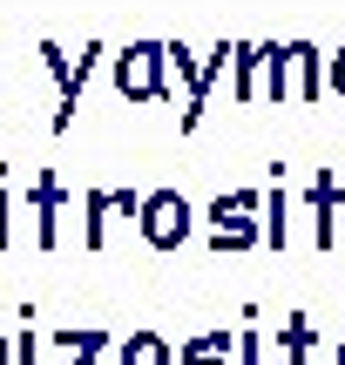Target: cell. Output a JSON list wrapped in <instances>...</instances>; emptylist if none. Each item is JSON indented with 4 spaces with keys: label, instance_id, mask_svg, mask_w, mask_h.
<instances>
[{
    "label": "cell",
    "instance_id": "2e32d148",
    "mask_svg": "<svg viewBox=\"0 0 345 365\" xmlns=\"http://www.w3.org/2000/svg\"><path fill=\"white\" fill-rule=\"evenodd\" d=\"M197 61H203L197 48H183V41H163V75H170V88H176V81L190 88V75H197Z\"/></svg>",
    "mask_w": 345,
    "mask_h": 365
},
{
    "label": "cell",
    "instance_id": "277c9868",
    "mask_svg": "<svg viewBox=\"0 0 345 365\" xmlns=\"http://www.w3.org/2000/svg\"><path fill=\"white\" fill-rule=\"evenodd\" d=\"M143 190H81V250H108L115 223H135Z\"/></svg>",
    "mask_w": 345,
    "mask_h": 365
},
{
    "label": "cell",
    "instance_id": "5bb4252c",
    "mask_svg": "<svg viewBox=\"0 0 345 365\" xmlns=\"http://www.w3.org/2000/svg\"><path fill=\"white\" fill-rule=\"evenodd\" d=\"M292 244V196H284V182H271L264 190V250H284Z\"/></svg>",
    "mask_w": 345,
    "mask_h": 365
},
{
    "label": "cell",
    "instance_id": "8992f818",
    "mask_svg": "<svg viewBox=\"0 0 345 365\" xmlns=\"http://www.w3.org/2000/svg\"><path fill=\"white\" fill-rule=\"evenodd\" d=\"M102 61H108V48H102V41H88V48L75 54V75L61 81V102H54V122H48L54 135H68V122L81 115V95H88V81L102 75Z\"/></svg>",
    "mask_w": 345,
    "mask_h": 365
},
{
    "label": "cell",
    "instance_id": "9a60e30c",
    "mask_svg": "<svg viewBox=\"0 0 345 365\" xmlns=\"http://www.w3.org/2000/svg\"><path fill=\"white\" fill-rule=\"evenodd\" d=\"M311 345H319V325H311L305 312H292V318H284V331H278L284 365H311Z\"/></svg>",
    "mask_w": 345,
    "mask_h": 365
},
{
    "label": "cell",
    "instance_id": "7a4b0ae2",
    "mask_svg": "<svg viewBox=\"0 0 345 365\" xmlns=\"http://www.w3.org/2000/svg\"><path fill=\"white\" fill-rule=\"evenodd\" d=\"M135 230L149 250H183L197 237V203L183 190H143L135 196Z\"/></svg>",
    "mask_w": 345,
    "mask_h": 365
},
{
    "label": "cell",
    "instance_id": "3957f363",
    "mask_svg": "<svg viewBox=\"0 0 345 365\" xmlns=\"http://www.w3.org/2000/svg\"><path fill=\"white\" fill-rule=\"evenodd\" d=\"M108 81H115L122 102H170V75H163V41H129V48L108 61Z\"/></svg>",
    "mask_w": 345,
    "mask_h": 365
},
{
    "label": "cell",
    "instance_id": "ba28073f",
    "mask_svg": "<svg viewBox=\"0 0 345 365\" xmlns=\"http://www.w3.org/2000/svg\"><path fill=\"white\" fill-rule=\"evenodd\" d=\"M108 345H115V331H102V325H54L48 352H54V365H102Z\"/></svg>",
    "mask_w": 345,
    "mask_h": 365
},
{
    "label": "cell",
    "instance_id": "8fae6325",
    "mask_svg": "<svg viewBox=\"0 0 345 365\" xmlns=\"http://www.w3.org/2000/svg\"><path fill=\"white\" fill-rule=\"evenodd\" d=\"M230 359H237V331L230 325H210V331L176 345V365H230Z\"/></svg>",
    "mask_w": 345,
    "mask_h": 365
},
{
    "label": "cell",
    "instance_id": "5b68a950",
    "mask_svg": "<svg viewBox=\"0 0 345 365\" xmlns=\"http://www.w3.org/2000/svg\"><path fill=\"white\" fill-rule=\"evenodd\" d=\"M305 210H311V244H319V250H339V210H345V182H339V170H319V176H311Z\"/></svg>",
    "mask_w": 345,
    "mask_h": 365
},
{
    "label": "cell",
    "instance_id": "4fadbf2b",
    "mask_svg": "<svg viewBox=\"0 0 345 365\" xmlns=\"http://www.w3.org/2000/svg\"><path fill=\"white\" fill-rule=\"evenodd\" d=\"M257 102H292V41H264V95Z\"/></svg>",
    "mask_w": 345,
    "mask_h": 365
},
{
    "label": "cell",
    "instance_id": "6da1fadb",
    "mask_svg": "<svg viewBox=\"0 0 345 365\" xmlns=\"http://www.w3.org/2000/svg\"><path fill=\"white\" fill-rule=\"evenodd\" d=\"M197 230L210 237L217 257H237V250H264V190H224L197 210Z\"/></svg>",
    "mask_w": 345,
    "mask_h": 365
},
{
    "label": "cell",
    "instance_id": "52a82bcc",
    "mask_svg": "<svg viewBox=\"0 0 345 365\" xmlns=\"http://www.w3.org/2000/svg\"><path fill=\"white\" fill-rule=\"evenodd\" d=\"M27 203H34V244H41V250H61V217H68L61 176L41 170V176H34V190H27Z\"/></svg>",
    "mask_w": 345,
    "mask_h": 365
},
{
    "label": "cell",
    "instance_id": "7c38bea8",
    "mask_svg": "<svg viewBox=\"0 0 345 365\" xmlns=\"http://www.w3.org/2000/svg\"><path fill=\"white\" fill-rule=\"evenodd\" d=\"M122 365H176V345L163 339L156 325H135L129 339H122Z\"/></svg>",
    "mask_w": 345,
    "mask_h": 365
},
{
    "label": "cell",
    "instance_id": "603a6c76",
    "mask_svg": "<svg viewBox=\"0 0 345 365\" xmlns=\"http://www.w3.org/2000/svg\"><path fill=\"white\" fill-rule=\"evenodd\" d=\"M332 359H339V365H345V339H339V352H332Z\"/></svg>",
    "mask_w": 345,
    "mask_h": 365
},
{
    "label": "cell",
    "instance_id": "ac0fdd59",
    "mask_svg": "<svg viewBox=\"0 0 345 365\" xmlns=\"http://www.w3.org/2000/svg\"><path fill=\"white\" fill-rule=\"evenodd\" d=\"M325 95H339V102H345V48L325 54Z\"/></svg>",
    "mask_w": 345,
    "mask_h": 365
},
{
    "label": "cell",
    "instance_id": "d6986e66",
    "mask_svg": "<svg viewBox=\"0 0 345 365\" xmlns=\"http://www.w3.org/2000/svg\"><path fill=\"white\" fill-rule=\"evenodd\" d=\"M14 365H41V339L34 331H14Z\"/></svg>",
    "mask_w": 345,
    "mask_h": 365
},
{
    "label": "cell",
    "instance_id": "9c48e42d",
    "mask_svg": "<svg viewBox=\"0 0 345 365\" xmlns=\"http://www.w3.org/2000/svg\"><path fill=\"white\" fill-rule=\"evenodd\" d=\"M230 95L237 102L264 95V41H230Z\"/></svg>",
    "mask_w": 345,
    "mask_h": 365
},
{
    "label": "cell",
    "instance_id": "7402d4cb",
    "mask_svg": "<svg viewBox=\"0 0 345 365\" xmlns=\"http://www.w3.org/2000/svg\"><path fill=\"white\" fill-rule=\"evenodd\" d=\"M0 365H14V339H7V331H0Z\"/></svg>",
    "mask_w": 345,
    "mask_h": 365
},
{
    "label": "cell",
    "instance_id": "ffe728a7",
    "mask_svg": "<svg viewBox=\"0 0 345 365\" xmlns=\"http://www.w3.org/2000/svg\"><path fill=\"white\" fill-rule=\"evenodd\" d=\"M264 359V339H257V331H237V365H257Z\"/></svg>",
    "mask_w": 345,
    "mask_h": 365
},
{
    "label": "cell",
    "instance_id": "44dd1931",
    "mask_svg": "<svg viewBox=\"0 0 345 365\" xmlns=\"http://www.w3.org/2000/svg\"><path fill=\"white\" fill-rule=\"evenodd\" d=\"M7 244H14V196L0 190V250H7Z\"/></svg>",
    "mask_w": 345,
    "mask_h": 365
},
{
    "label": "cell",
    "instance_id": "e0dca14e",
    "mask_svg": "<svg viewBox=\"0 0 345 365\" xmlns=\"http://www.w3.org/2000/svg\"><path fill=\"white\" fill-rule=\"evenodd\" d=\"M41 68H48V75H54V88H61V81L75 75V54H68L61 41H41Z\"/></svg>",
    "mask_w": 345,
    "mask_h": 365
},
{
    "label": "cell",
    "instance_id": "30bf717a",
    "mask_svg": "<svg viewBox=\"0 0 345 365\" xmlns=\"http://www.w3.org/2000/svg\"><path fill=\"white\" fill-rule=\"evenodd\" d=\"M292 102H325V48L292 41Z\"/></svg>",
    "mask_w": 345,
    "mask_h": 365
}]
</instances>
